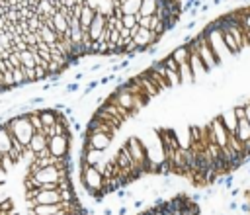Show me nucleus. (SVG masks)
Returning a JSON list of instances; mask_svg holds the SVG:
<instances>
[{
    "mask_svg": "<svg viewBox=\"0 0 250 215\" xmlns=\"http://www.w3.org/2000/svg\"><path fill=\"white\" fill-rule=\"evenodd\" d=\"M47 133L49 143L35 149L10 131V147L0 150V215H86L72 186V133L62 111Z\"/></svg>",
    "mask_w": 250,
    "mask_h": 215,
    "instance_id": "1",
    "label": "nucleus"
},
{
    "mask_svg": "<svg viewBox=\"0 0 250 215\" xmlns=\"http://www.w3.org/2000/svg\"><path fill=\"white\" fill-rule=\"evenodd\" d=\"M139 215H199V205L188 194H178L170 199H158Z\"/></svg>",
    "mask_w": 250,
    "mask_h": 215,
    "instance_id": "2",
    "label": "nucleus"
},
{
    "mask_svg": "<svg viewBox=\"0 0 250 215\" xmlns=\"http://www.w3.org/2000/svg\"><path fill=\"white\" fill-rule=\"evenodd\" d=\"M188 45H191V47L197 51V55H199L201 63L205 64L207 72L219 66V63H221V61H219V59H217V55L213 53V49H211V45H209V41H207L205 33H199V35H195L193 39H189V43H188Z\"/></svg>",
    "mask_w": 250,
    "mask_h": 215,
    "instance_id": "3",
    "label": "nucleus"
},
{
    "mask_svg": "<svg viewBox=\"0 0 250 215\" xmlns=\"http://www.w3.org/2000/svg\"><path fill=\"white\" fill-rule=\"evenodd\" d=\"M158 35H154L152 31H148V29H143V27H139L137 31H135V35H133V45L137 47V51L139 53H143V51H146L148 47H154L156 43H158Z\"/></svg>",
    "mask_w": 250,
    "mask_h": 215,
    "instance_id": "4",
    "label": "nucleus"
},
{
    "mask_svg": "<svg viewBox=\"0 0 250 215\" xmlns=\"http://www.w3.org/2000/svg\"><path fill=\"white\" fill-rule=\"evenodd\" d=\"M104 29H105V14L98 8V10H96V16H94V20H92V23H90V27H88V37H90V41H98V39L102 37Z\"/></svg>",
    "mask_w": 250,
    "mask_h": 215,
    "instance_id": "5",
    "label": "nucleus"
},
{
    "mask_svg": "<svg viewBox=\"0 0 250 215\" xmlns=\"http://www.w3.org/2000/svg\"><path fill=\"white\" fill-rule=\"evenodd\" d=\"M186 45H188V43H186ZM188 49H189V59H188V64H189V70H191L193 78L197 80V78H201L203 74H207V68H205V64L201 63V59H199L197 51H195L191 45H188Z\"/></svg>",
    "mask_w": 250,
    "mask_h": 215,
    "instance_id": "6",
    "label": "nucleus"
},
{
    "mask_svg": "<svg viewBox=\"0 0 250 215\" xmlns=\"http://www.w3.org/2000/svg\"><path fill=\"white\" fill-rule=\"evenodd\" d=\"M96 10H98V6H92L90 2L82 6L78 22H80V27H82L84 31H88V27H90V23H92V20H94V16H96Z\"/></svg>",
    "mask_w": 250,
    "mask_h": 215,
    "instance_id": "7",
    "label": "nucleus"
},
{
    "mask_svg": "<svg viewBox=\"0 0 250 215\" xmlns=\"http://www.w3.org/2000/svg\"><path fill=\"white\" fill-rule=\"evenodd\" d=\"M119 10L121 16H139L141 10V0H121L117 6H113Z\"/></svg>",
    "mask_w": 250,
    "mask_h": 215,
    "instance_id": "8",
    "label": "nucleus"
},
{
    "mask_svg": "<svg viewBox=\"0 0 250 215\" xmlns=\"http://www.w3.org/2000/svg\"><path fill=\"white\" fill-rule=\"evenodd\" d=\"M143 72H145V74H146V76H148V78H150V80H152V82L158 86V90H160L162 94H164V92H168V90L172 88V86H170V82L166 80V76L158 74V72H156V70H152L150 66H148V68H145Z\"/></svg>",
    "mask_w": 250,
    "mask_h": 215,
    "instance_id": "9",
    "label": "nucleus"
},
{
    "mask_svg": "<svg viewBox=\"0 0 250 215\" xmlns=\"http://www.w3.org/2000/svg\"><path fill=\"white\" fill-rule=\"evenodd\" d=\"M55 12H57V6L51 0H39L35 4V14L39 18H51V16H55Z\"/></svg>",
    "mask_w": 250,
    "mask_h": 215,
    "instance_id": "10",
    "label": "nucleus"
},
{
    "mask_svg": "<svg viewBox=\"0 0 250 215\" xmlns=\"http://www.w3.org/2000/svg\"><path fill=\"white\" fill-rule=\"evenodd\" d=\"M51 20H53V29L57 31L59 39H62L68 33V22H66V18H62L59 12H55V16H51Z\"/></svg>",
    "mask_w": 250,
    "mask_h": 215,
    "instance_id": "11",
    "label": "nucleus"
},
{
    "mask_svg": "<svg viewBox=\"0 0 250 215\" xmlns=\"http://www.w3.org/2000/svg\"><path fill=\"white\" fill-rule=\"evenodd\" d=\"M219 31H221V39H223L227 51H229L230 55H238V53H240V47H238V43L234 41V37H232L227 29H219Z\"/></svg>",
    "mask_w": 250,
    "mask_h": 215,
    "instance_id": "12",
    "label": "nucleus"
},
{
    "mask_svg": "<svg viewBox=\"0 0 250 215\" xmlns=\"http://www.w3.org/2000/svg\"><path fill=\"white\" fill-rule=\"evenodd\" d=\"M170 57L178 63V66L184 64V63H188V59H189V49H188V45H186V43H180V45L170 53Z\"/></svg>",
    "mask_w": 250,
    "mask_h": 215,
    "instance_id": "13",
    "label": "nucleus"
},
{
    "mask_svg": "<svg viewBox=\"0 0 250 215\" xmlns=\"http://www.w3.org/2000/svg\"><path fill=\"white\" fill-rule=\"evenodd\" d=\"M160 0H141V10L139 16H154L158 12Z\"/></svg>",
    "mask_w": 250,
    "mask_h": 215,
    "instance_id": "14",
    "label": "nucleus"
},
{
    "mask_svg": "<svg viewBox=\"0 0 250 215\" xmlns=\"http://www.w3.org/2000/svg\"><path fill=\"white\" fill-rule=\"evenodd\" d=\"M39 37H41V41H43V43H47V45H53V43H57V41H59L57 31H55V29H51V27H47V25H43V27L39 29Z\"/></svg>",
    "mask_w": 250,
    "mask_h": 215,
    "instance_id": "15",
    "label": "nucleus"
},
{
    "mask_svg": "<svg viewBox=\"0 0 250 215\" xmlns=\"http://www.w3.org/2000/svg\"><path fill=\"white\" fill-rule=\"evenodd\" d=\"M20 59H21V68H35V59L31 55V51H21L20 53Z\"/></svg>",
    "mask_w": 250,
    "mask_h": 215,
    "instance_id": "16",
    "label": "nucleus"
},
{
    "mask_svg": "<svg viewBox=\"0 0 250 215\" xmlns=\"http://www.w3.org/2000/svg\"><path fill=\"white\" fill-rule=\"evenodd\" d=\"M25 23H27V29H29V31H33V33H35V31H39V29L43 27V22H41V18H39L37 14L29 16V18L25 20Z\"/></svg>",
    "mask_w": 250,
    "mask_h": 215,
    "instance_id": "17",
    "label": "nucleus"
},
{
    "mask_svg": "<svg viewBox=\"0 0 250 215\" xmlns=\"http://www.w3.org/2000/svg\"><path fill=\"white\" fill-rule=\"evenodd\" d=\"M12 78H14V86H25V76H23V68H14L12 70Z\"/></svg>",
    "mask_w": 250,
    "mask_h": 215,
    "instance_id": "18",
    "label": "nucleus"
},
{
    "mask_svg": "<svg viewBox=\"0 0 250 215\" xmlns=\"http://www.w3.org/2000/svg\"><path fill=\"white\" fill-rule=\"evenodd\" d=\"M23 41L27 43V47H35L37 43H41V37H39V31H27L25 35H23Z\"/></svg>",
    "mask_w": 250,
    "mask_h": 215,
    "instance_id": "19",
    "label": "nucleus"
},
{
    "mask_svg": "<svg viewBox=\"0 0 250 215\" xmlns=\"http://www.w3.org/2000/svg\"><path fill=\"white\" fill-rule=\"evenodd\" d=\"M160 63H162V64H164V66H166L168 70H172V72H176V74H178L180 66H178V63H176V61H174V59H172L170 55H166L164 59H160Z\"/></svg>",
    "mask_w": 250,
    "mask_h": 215,
    "instance_id": "20",
    "label": "nucleus"
},
{
    "mask_svg": "<svg viewBox=\"0 0 250 215\" xmlns=\"http://www.w3.org/2000/svg\"><path fill=\"white\" fill-rule=\"evenodd\" d=\"M4 18H6L8 23H18V22L21 20V16H20V12H18L16 8H10V10L4 14Z\"/></svg>",
    "mask_w": 250,
    "mask_h": 215,
    "instance_id": "21",
    "label": "nucleus"
},
{
    "mask_svg": "<svg viewBox=\"0 0 250 215\" xmlns=\"http://www.w3.org/2000/svg\"><path fill=\"white\" fill-rule=\"evenodd\" d=\"M137 25H139V27H143V29H148V31H150L152 16H137Z\"/></svg>",
    "mask_w": 250,
    "mask_h": 215,
    "instance_id": "22",
    "label": "nucleus"
},
{
    "mask_svg": "<svg viewBox=\"0 0 250 215\" xmlns=\"http://www.w3.org/2000/svg\"><path fill=\"white\" fill-rule=\"evenodd\" d=\"M8 63L12 64V68H21V59H20V53H18V51L8 53Z\"/></svg>",
    "mask_w": 250,
    "mask_h": 215,
    "instance_id": "23",
    "label": "nucleus"
},
{
    "mask_svg": "<svg viewBox=\"0 0 250 215\" xmlns=\"http://www.w3.org/2000/svg\"><path fill=\"white\" fill-rule=\"evenodd\" d=\"M121 25L127 29L137 27V16H121Z\"/></svg>",
    "mask_w": 250,
    "mask_h": 215,
    "instance_id": "24",
    "label": "nucleus"
},
{
    "mask_svg": "<svg viewBox=\"0 0 250 215\" xmlns=\"http://www.w3.org/2000/svg\"><path fill=\"white\" fill-rule=\"evenodd\" d=\"M33 72H35V78H37V82H39V80H47V78H49L47 70H45V68H41V66H35V68H33Z\"/></svg>",
    "mask_w": 250,
    "mask_h": 215,
    "instance_id": "25",
    "label": "nucleus"
},
{
    "mask_svg": "<svg viewBox=\"0 0 250 215\" xmlns=\"http://www.w3.org/2000/svg\"><path fill=\"white\" fill-rule=\"evenodd\" d=\"M23 76H25V84L37 82V78H35V72H33V68H23Z\"/></svg>",
    "mask_w": 250,
    "mask_h": 215,
    "instance_id": "26",
    "label": "nucleus"
},
{
    "mask_svg": "<svg viewBox=\"0 0 250 215\" xmlns=\"http://www.w3.org/2000/svg\"><path fill=\"white\" fill-rule=\"evenodd\" d=\"M78 88V82H70L68 86H66V92H74Z\"/></svg>",
    "mask_w": 250,
    "mask_h": 215,
    "instance_id": "27",
    "label": "nucleus"
},
{
    "mask_svg": "<svg viewBox=\"0 0 250 215\" xmlns=\"http://www.w3.org/2000/svg\"><path fill=\"white\" fill-rule=\"evenodd\" d=\"M51 2H53V4H55V6H57V8H59V6H61V4H62V0H51Z\"/></svg>",
    "mask_w": 250,
    "mask_h": 215,
    "instance_id": "28",
    "label": "nucleus"
},
{
    "mask_svg": "<svg viewBox=\"0 0 250 215\" xmlns=\"http://www.w3.org/2000/svg\"><path fill=\"white\" fill-rule=\"evenodd\" d=\"M244 35H246V41H248V45H250V31H244Z\"/></svg>",
    "mask_w": 250,
    "mask_h": 215,
    "instance_id": "29",
    "label": "nucleus"
}]
</instances>
